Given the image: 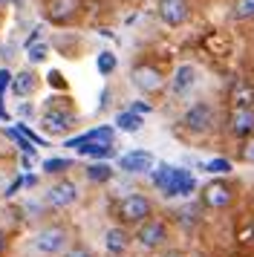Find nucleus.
Masks as SVG:
<instances>
[{
    "label": "nucleus",
    "instance_id": "37",
    "mask_svg": "<svg viewBox=\"0 0 254 257\" xmlns=\"http://www.w3.org/2000/svg\"><path fill=\"white\" fill-rule=\"evenodd\" d=\"M3 3H12V0H0V6H3Z\"/></svg>",
    "mask_w": 254,
    "mask_h": 257
},
{
    "label": "nucleus",
    "instance_id": "35",
    "mask_svg": "<svg viewBox=\"0 0 254 257\" xmlns=\"http://www.w3.org/2000/svg\"><path fill=\"white\" fill-rule=\"evenodd\" d=\"M162 257H185V254H182V251H165Z\"/></svg>",
    "mask_w": 254,
    "mask_h": 257
},
{
    "label": "nucleus",
    "instance_id": "24",
    "mask_svg": "<svg viewBox=\"0 0 254 257\" xmlns=\"http://www.w3.org/2000/svg\"><path fill=\"white\" fill-rule=\"evenodd\" d=\"M69 168H72V162H69V159H58V156H52V159L44 162L46 174H64V171H69Z\"/></svg>",
    "mask_w": 254,
    "mask_h": 257
},
{
    "label": "nucleus",
    "instance_id": "20",
    "mask_svg": "<svg viewBox=\"0 0 254 257\" xmlns=\"http://www.w3.org/2000/svg\"><path fill=\"white\" fill-rule=\"evenodd\" d=\"M115 124L124 130V133H136V130H142V116H136V113H130V110H124V113H118L115 116Z\"/></svg>",
    "mask_w": 254,
    "mask_h": 257
},
{
    "label": "nucleus",
    "instance_id": "4",
    "mask_svg": "<svg viewBox=\"0 0 254 257\" xmlns=\"http://www.w3.org/2000/svg\"><path fill=\"white\" fill-rule=\"evenodd\" d=\"M118 220L124 222V225H142L145 220L153 217V202H150L145 194H127L121 202H118Z\"/></svg>",
    "mask_w": 254,
    "mask_h": 257
},
{
    "label": "nucleus",
    "instance_id": "1",
    "mask_svg": "<svg viewBox=\"0 0 254 257\" xmlns=\"http://www.w3.org/2000/svg\"><path fill=\"white\" fill-rule=\"evenodd\" d=\"M150 176H153V185L159 188L165 197H188L196 188L191 171L173 168V165H156V171H150Z\"/></svg>",
    "mask_w": 254,
    "mask_h": 257
},
{
    "label": "nucleus",
    "instance_id": "16",
    "mask_svg": "<svg viewBox=\"0 0 254 257\" xmlns=\"http://www.w3.org/2000/svg\"><path fill=\"white\" fill-rule=\"evenodd\" d=\"M228 130L231 136H251L254 133V110H231L228 116Z\"/></svg>",
    "mask_w": 254,
    "mask_h": 257
},
{
    "label": "nucleus",
    "instance_id": "23",
    "mask_svg": "<svg viewBox=\"0 0 254 257\" xmlns=\"http://www.w3.org/2000/svg\"><path fill=\"white\" fill-rule=\"evenodd\" d=\"M95 67H98V72H101V75H110V72L115 70V55H113V52H107V49H104V52H98Z\"/></svg>",
    "mask_w": 254,
    "mask_h": 257
},
{
    "label": "nucleus",
    "instance_id": "18",
    "mask_svg": "<svg viewBox=\"0 0 254 257\" xmlns=\"http://www.w3.org/2000/svg\"><path fill=\"white\" fill-rule=\"evenodd\" d=\"M35 87H38V78H35V72L23 70L18 72V75H12V90H15V95L18 98H26V95L35 93Z\"/></svg>",
    "mask_w": 254,
    "mask_h": 257
},
{
    "label": "nucleus",
    "instance_id": "6",
    "mask_svg": "<svg viewBox=\"0 0 254 257\" xmlns=\"http://www.w3.org/2000/svg\"><path fill=\"white\" fill-rule=\"evenodd\" d=\"M130 81H133V87H136L139 93H145V95L159 93L162 87H165L162 72L156 70V67H150V64H136V67L130 70Z\"/></svg>",
    "mask_w": 254,
    "mask_h": 257
},
{
    "label": "nucleus",
    "instance_id": "12",
    "mask_svg": "<svg viewBox=\"0 0 254 257\" xmlns=\"http://www.w3.org/2000/svg\"><path fill=\"white\" fill-rule=\"evenodd\" d=\"M84 145H113V127H107V124H104V127H92V130H87V133L75 136V139L64 142V148H72V151H78Z\"/></svg>",
    "mask_w": 254,
    "mask_h": 257
},
{
    "label": "nucleus",
    "instance_id": "13",
    "mask_svg": "<svg viewBox=\"0 0 254 257\" xmlns=\"http://www.w3.org/2000/svg\"><path fill=\"white\" fill-rule=\"evenodd\" d=\"M78 12V0H44V15L52 24H67Z\"/></svg>",
    "mask_w": 254,
    "mask_h": 257
},
{
    "label": "nucleus",
    "instance_id": "8",
    "mask_svg": "<svg viewBox=\"0 0 254 257\" xmlns=\"http://www.w3.org/2000/svg\"><path fill=\"white\" fill-rule=\"evenodd\" d=\"M75 202H78V185L72 179H58L46 191V205L49 208H69Z\"/></svg>",
    "mask_w": 254,
    "mask_h": 257
},
{
    "label": "nucleus",
    "instance_id": "27",
    "mask_svg": "<svg viewBox=\"0 0 254 257\" xmlns=\"http://www.w3.org/2000/svg\"><path fill=\"white\" fill-rule=\"evenodd\" d=\"M44 58H46V44H32L29 47V61L32 64H41Z\"/></svg>",
    "mask_w": 254,
    "mask_h": 257
},
{
    "label": "nucleus",
    "instance_id": "3",
    "mask_svg": "<svg viewBox=\"0 0 254 257\" xmlns=\"http://www.w3.org/2000/svg\"><path fill=\"white\" fill-rule=\"evenodd\" d=\"M75 124H78V116H75L69 107H61V104L46 101L44 118H41V127H44L46 136H64V133H69Z\"/></svg>",
    "mask_w": 254,
    "mask_h": 257
},
{
    "label": "nucleus",
    "instance_id": "21",
    "mask_svg": "<svg viewBox=\"0 0 254 257\" xmlns=\"http://www.w3.org/2000/svg\"><path fill=\"white\" fill-rule=\"evenodd\" d=\"M78 153L104 162V159H110V156H113V145H84V148H78Z\"/></svg>",
    "mask_w": 254,
    "mask_h": 257
},
{
    "label": "nucleus",
    "instance_id": "10",
    "mask_svg": "<svg viewBox=\"0 0 254 257\" xmlns=\"http://www.w3.org/2000/svg\"><path fill=\"white\" fill-rule=\"evenodd\" d=\"M156 12H159L162 24L182 26L188 21V15H191V6H188V0H159Z\"/></svg>",
    "mask_w": 254,
    "mask_h": 257
},
{
    "label": "nucleus",
    "instance_id": "31",
    "mask_svg": "<svg viewBox=\"0 0 254 257\" xmlns=\"http://www.w3.org/2000/svg\"><path fill=\"white\" fill-rule=\"evenodd\" d=\"M130 113H136V116H142V113H150V104H145V101H136V104L130 107Z\"/></svg>",
    "mask_w": 254,
    "mask_h": 257
},
{
    "label": "nucleus",
    "instance_id": "25",
    "mask_svg": "<svg viewBox=\"0 0 254 257\" xmlns=\"http://www.w3.org/2000/svg\"><path fill=\"white\" fill-rule=\"evenodd\" d=\"M205 171L208 174H228L231 162L228 159H211V162H205Z\"/></svg>",
    "mask_w": 254,
    "mask_h": 257
},
{
    "label": "nucleus",
    "instance_id": "28",
    "mask_svg": "<svg viewBox=\"0 0 254 257\" xmlns=\"http://www.w3.org/2000/svg\"><path fill=\"white\" fill-rule=\"evenodd\" d=\"M61 257H95V254H92L87 245H69V248H67Z\"/></svg>",
    "mask_w": 254,
    "mask_h": 257
},
{
    "label": "nucleus",
    "instance_id": "19",
    "mask_svg": "<svg viewBox=\"0 0 254 257\" xmlns=\"http://www.w3.org/2000/svg\"><path fill=\"white\" fill-rule=\"evenodd\" d=\"M84 171H87V179H90V182H110V179H113V168L107 162H92V165H87Z\"/></svg>",
    "mask_w": 254,
    "mask_h": 257
},
{
    "label": "nucleus",
    "instance_id": "2",
    "mask_svg": "<svg viewBox=\"0 0 254 257\" xmlns=\"http://www.w3.org/2000/svg\"><path fill=\"white\" fill-rule=\"evenodd\" d=\"M69 248V231L64 228V225H44V228H38L32 237V251H38V254H46V257H52V254H64Z\"/></svg>",
    "mask_w": 254,
    "mask_h": 257
},
{
    "label": "nucleus",
    "instance_id": "15",
    "mask_svg": "<svg viewBox=\"0 0 254 257\" xmlns=\"http://www.w3.org/2000/svg\"><path fill=\"white\" fill-rule=\"evenodd\" d=\"M104 248H107L110 257H121L127 248H130V234H127L121 225L107 228V234H104Z\"/></svg>",
    "mask_w": 254,
    "mask_h": 257
},
{
    "label": "nucleus",
    "instance_id": "9",
    "mask_svg": "<svg viewBox=\"0 0 254 257\" xmlns=\"http://www.w3.org/2000/svg\"><path fill=\"white\" fill-rule=\"evenodd\" d=\"M231 199H234V191H231L228 182H219V179H214V182H208L205 188H202V205L205 208H228Z\"/></svg>",
    "mask_w": 254,
    "mask_h": 257
},
{
    "label": "nucleus",
    "instance_id": "32",
    "mask_svg": "<svg viewBox=\"0 0 254 257\" xmlns=\"http://www.w3.org/2000/svg\"><path fill=\"white\" fill-rule=\"evenodd\" d=\"M46 78H49V84H58V87H64V78H61V72H49V75H46Z\"/></svg>",
    "mask_w": 254,
    "mask_h": 257
},
{
    "label": "nucleus",
    "instance_id": "5",
    "mask_svg": "<svg viewBox=\"0 0 254 257\" xmlns=\"http://www.w3.org/2000/svg\"><path fill=\"white\" fill-rule=\"evenodd\" d=\"M214 121H217V113H214V107L205 104V101H199V104L188 107L182 116V127L191 130V133H208V130L214 127Z\"/></svg>",
    "mask_w": 254,
    "mask_h": 257
},
{
    "label": "nucleus",
    "instance_id": "22",
    "mask_svg": "<svg viewBox=\"0 0 254 257\" xmlns=\"http://www.w3.org/2000/svg\"><path fill=\"white\" fill-rule=\"evenodd\" d=\"M234 18L237 21H254V0H234Z\"/></svg>",
    "mask_w": 254,
    "mask_h": 257
},
{
    "label": "nucleus",
    "instance_id": "29",
    "mask_svg": "<svg viewBox=\"0 0 254 257\" xmlns=\"http://www.w3.org/2000/svg\"><path fill=\"white\" fill-rule=\"evenodd\" d=\"M242 159L254 165V136H251L248 142H245V148H242Z\"/></svg>",
    "mask_w": 254,
    "mask_h": 257
},
{
    "label": "nucleus",
    "instance_id": "26",
    "mask_svg": "<svg viewBox=\"0 0 254 257\" xmlns=\"http://www.w3.org/2000/svg\"><path fill=\"white\" fill-rule=\"evenodd\" d=\"M15 130H18V133H21V136H23L26 142H29V145H38V148H44V139H41V136H35V133H32L29 127H26V124H18Z\"/></svg>",
    "mask_w": 254,
    "mask_h": 257
},
{
    "label": "nucleus",
    "instance_id": "33",
    "mask_svg": "<svg viewBox=\"0 0 254 257\" xmlns=\"http://www.w3.org/2000/svg\"><path fill=\"white\" fill-rule=\"evenodd\" d=\"M6 245H9V234L0 228V257H3V251H6Z\"/></svg>",
    "mask_w": 254,
    "mask_h": 257
},
{
    "label": "nucleus",
    "instance_id": "36",
    "mask_svg": "<svg viewBox=\"0 0 254 257\" xmlns=\"http://www.w3.org/2000/svg\"><path fill=\"white\" fill-rule=\"evenodd\" d=\"M0 118H9V113H6V110H3V107H0Z\"/></svg>",
    "mask_w": 254,
    "mask_h": 257
},
{
    "label": "nucleus",
    "instance_id": "14",
    "mask_svg": "<svg viewBox=\"0 0 254 257\" xmlns=\"http://www.w3.org/2000/svg\"><path fill=\"white\" fill-rule=\"evenodd\" d=\"M228 101L234 110H254V84L245 78H237L228 90Z\"/></svg>",
    "mask_w": 254,
    "mask_h": 257
},
{
    "label": "nucleus",
    "instance_id": "17",
    "mask_svg": "<svg viewBox=\"0 0 254 257\" xmlns=\"http://www.w3.org/2000/svg\"><path fill=\"white\" fill-rule=\"evenodd\" d=\"M196 84V70L191 67V64H182V67H176V72H173V81H171V90L176 95H185L191 87Z\"/></svg>",
    "mask_w": 254,
    "mask_h": 257
},
{
    "label": "nucleus",
    "instance_id": "7",
    "mask_svg": "<svg viewBox=\"0 0 254 257\" xmlns=\"http://www.w3.org/2000/svg\"><path fill=\"white\" fill-rule=\"evenodd\" d=\"M136 243L142 245V248H148V251H153V248H159V245L168 243V225L162 220H145L142 225H136Z\"/></svg>",
    "mask_w": 254,
    "mask_h": 257
},
{
    "label": "nucleus",
    "instance_id": "30",
    "mask_svg": "<svg viewBox=\"0 0 254 257\" xmlns=\"http://www.w3.org/2000/svg\"><path fill=\"white\" fill-rule=\"evenodd\" d=\"M6 87H12V72L9 70H0V95L6 93Z\"/></svg>",
    "mask_w": 254,
    "mask_h": 257
},
{
    "label": "nucleus",
    "instance_id": "34",
    "mask_svg": "<svg viewBox=\"0 0 254 257\" xmlns=\"http://www.w3.org/2000/svg\"><path fill=\"white\" fill-rule=\"evenodd\" d=\"M21 116H23V118L32 116V107H29V104H21Z\"/></svg>",
    "mask_w": 254,
    "mask_h": 257
},
{
    "label": "nucleus",
    "instance_id": "11",
    "mask_svg": "<svg viewBox=\"0 0 254 257\" xmlns=\"http://www.w3.org/2000/svg\"><path fill=\"white\" fill-rule=\"evenodd\" d=\"M118 168L124 174H150L156 168V159L148 151H130L124 156H118Z\"/></svg>",
    "mask_w": 254,
    "mask_h": 257
}]
</instances>
